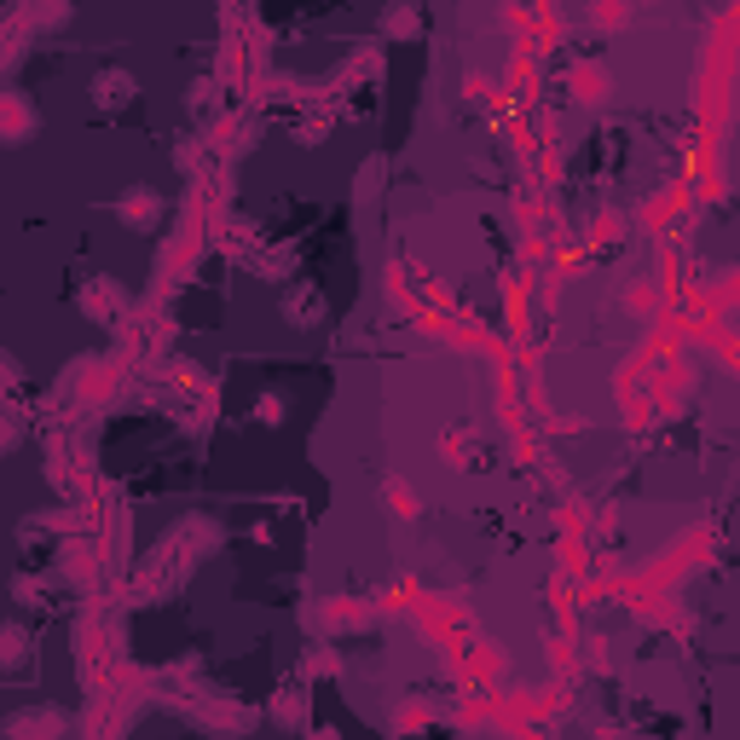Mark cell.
<instances>
[{"label": "cell", "mask_w": 740, "mask_h": 740, "mask_svg": "<svg viewBox=\"0 0 740 740\" xmlns=\"http://www.w3.org/2000/svg\"><path fill=\"white\" fill-rule=\"evenodd\" d=\"M128 93H134V81H128V76H116V70H111V76H99V99H105V105H122Z\"/></svg>", "instance_id": "obj_2"}, {"label": "cell", "mask_w": 740, "mask_h": 740, "mask_svg": "<svg viewBox=\"0 0 740 740\" xmlns=\"http://www.w3.org/2000/svg\"><path fill=\"white\" fill-rule=\"evenodd\" d=\"M122 220L139 226V232H151V226L162 220V203L151 192H128V197H122Z\"/></svg>", "instance_id": "obj_1"}]
</instances>
